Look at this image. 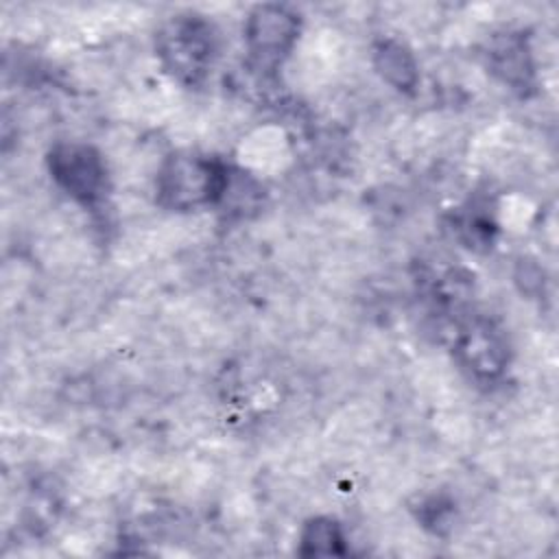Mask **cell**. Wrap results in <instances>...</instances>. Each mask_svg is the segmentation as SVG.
<instances>
[{
    "label": "cell",
    "instance_id": "1",
    "mask_svg": "<svg viewBox=\"0 0 559 559\" xmlns=\"http://www.w3.org/2000/svg\"><path fill=\"white\" fill-rule=\"evenodd\" d=\"M229 183V170L218 159L201 155H173L159 177V201L175 210L212 205L223 201Z\"/></svg>",
    "mask_w": 559,
    "mask_h": 559
},
{
    "label": "cell",
    "instance_id": "2",
    "mask_svg": "<svg viewBox=\"0 0 559 559\" xmlns=\"http://www.w3.org/2000/svg\"><path fill=\"white\" fill-rule=\"evenodd\" d=\"M157 50L164 66L179 81L197 83L212 63L214 33L207 22L194 15H179L159 31Z\"/></svg>",
    "mask_w": 559,
    "mask_h": 559
},
{
    "label": "cell",
    "instance_id": "3",
    "mask_svg": "<svg viewBox=\"0 0 559 559\" xmlns=\"http://www.w3.org/2000/svg\"><path fill=\"white\" fill-rule=\"evenodd\" d=\"M50 173L68 194L83 203L96 201L105 188V164L85 144H59L50 153Z\"/></svg>",
    "mask_w": 559,
    "mask_h": 559
},
{
    "label": "cell",
    "instance_id": "4",
    "mask_svg": "<svg viewBox=\"0 0 559 559\" xmlns=\"http://www.w3.org/2000/svg\"><path fill=\"white\" fill-rule=\"evenodd\" d=\"M297 17L277 4L258 7L247 20V41L251 52L262 63H277L282 55L288 52L297 37Z\"/></svg>",
    "mask_w": 559,
    "mask_h": 559
},
{
    "label": "cell",
    "instance_id": "5",
    "mask_svg": "<svg viewBox=\"0 0 559 559\" xmlns=\"http://www.w3.org/2000/svg\"><path fill=\"white\" fill-rule=\"evenodd\" d=\"M463 362L476 376H493L504 365V345L489 323L469 325L456 345Z\"/></svg>",
    "mask_w": 559,
    "mask_h": 559
},
{
    "label": "cell",
    "instance_id": "6",
    "mask_svg": "<svg viewBox=\"0 0 559 559\" xmlns=\"http://www.w3.org/2000/svg\"><path fill=\"white\" fill-rule=\"evenodd\" d=\"M376 66L380 74L397 90H411L417 81L413 55L400 41H393V39L382 41L376 48Z\"/></svg>",
    "mask_w": 559,
    "mask_h": 559
},
{
    "label": "cell",
    "instance_id": "7",
    "mask_svg": "<svg viewBox=\"0 0 559 559\" xmlns=\"http://www.w3.org/2000/svg\"><path fill=\"white\" fill-rule=\"evenodd\" d=\"M491 66L493 70L504 79L509 81L511 85H522L526 83V74L531 72L528 70V57H526V50L522 46V41L513 35H507V39L498 41L491 52Z\"/></svg>",
    "mask_w": 559,
    "mask_h": 559
},
{
    "label": "cell",
    "instance_id": "8",
    "mask_svg": "<svg viewBox=\"0 0 559 559\" xmlns=\"http://www.w3.org/2000/svg\"><path fill=\"white\" fill-rule=\"evenodd\" d=\"M301 546V552L306 555H341L343 535L332 520H314L306 526Z\"/></svg>",
    "mask_w": 559,
    "mask_h": 559
}]
</instances>
